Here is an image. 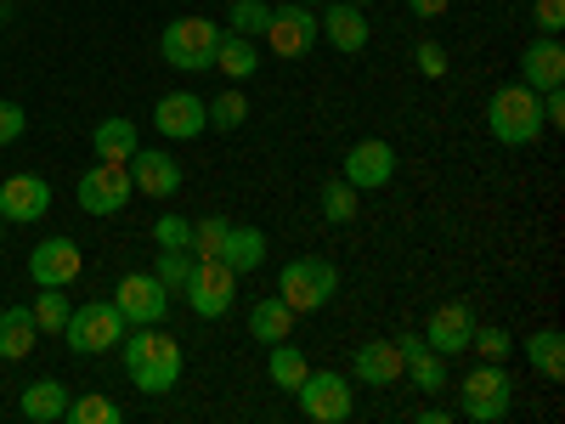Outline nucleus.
<instances>
[{
	"label": "nucleus",
	"mask_w": 565,
	"mask_h": 424,
	"mask_svg": "<svg viewBox=\"0 0 565 424\" xmlns=\"http://www.w3.org/2000/svg\"><path fill=\"white\" fill-rule=\"evenodd\" d=\"M356 193H373V187H391V176H396V148L391 141H380V136H367V141H356V148L345 153V170H340Z\"/></svg>",
	"instance_id": "13"
},
{
	"label": "nucleus",
	"mask_w": 565,
	"mask_h": 424,
	"mask_svg": "<svg viewBox=\"0 0 565 424\" xmlns=\"http://www.w3.org/2000/svg\"><path fill=\"white\" fill-rule=\"evenodd\" d=\"M317 204H322V215L334 221V226H345V221L356 215V187H351L345 176H334V181H322V193H317Z\"/></svg>",
	"instance_id": "30"
},
{
	"label": "nucleus",
	"mask_w": 565,
	"mask_h": 424,
	"mask_svg": "<svg viewBox=\"0 0 565 424\" xmlns=\"http://www.w3.org/2000/svg\"><path fill=\"white\" fill-rule=\"evenodd\" d=\"M469 335H476V311H469L463 300H447L430 311V322H424V346L441 351V357H458L469 351Z\"/></svg>",
	"instance_id": "17"
},
{
	"label": "nucleus",
	"mask_w": 565,
	"mask_h": 424,
	"mask_svg": "<svg viewBox=\"0 0 565 424\" xmlns=\"http://www.w3.org/2000/svg\"><path fill=\"white\" fill-rule=\"evenodd\" d=\"M210 108V125L215 130H238L244 119H249V103H244V91H221L215 103H204Z\"/></svg>",
	"instance_id": "35"
},
{
	"label": "nucleus",
	"mask_w": 565,
	"mask_h": 424,
	"mask_svg": "<svg viewBox=\"0 0 565 424\" xmlns=\"http://www.w3.org/2000/svg\"><path fill=\"white\" fill-rule=\"evenodd\" d=\"M34 340H40V322H34L29 306H7V311H0V357L23 362L34 351Z\"/></svg>",
	"instance_id": "22"
},
{
	"label": "nucleus",
	"mask_w": 565,
	"mask_h": 424,
	"mask_svg": "<svg viewBox=\"0 0 565 424\" xmlns=\"http://www.w3.org/2000/svg\"><path fill=\"white\" fill-rule=\"evenodd\" d=\"M215 40H221V29L210 18H175L159 34V57L181 74H204V68H215Z\"/></svg>",
	"instance_id": "5"
},
{
	"label": "nucleus",
	"mask_w": 565,
	"mask_h": 424,
	"mask_svg": "<svg viewBox=\"0 0 565 424\" xmlns=\"http://www.w3.org/2000/svg\"><path fill=\"white\" fill-rule=\"evenodd\" d=\"M193 266H199V255H193V250H159V261H153V277L164 283V289H181V283L193 277Z\"/></svg>",
	"instance_id": "33"
},
{
	"label": "nucleus",
	"mask_w": 565,
	"mask_h": 424,
	"mask_svg": "<svg viewBox=\"0 0 565 424\" xmlns=\"http://www.w3.org/2000/svg\"><path fill=\"white\" fill-rule=\"evenodd\" d=\"M311 373V362H306V351L300 346H289V340H277L271 346V362H266V380L277 385V391H295L300 380Z\"/></svg>",
	"instance_id": "28"
},
{
	"label": "nucleus",
	"mask_w": 565,
	"mask_h": 424,
	"mask_svg": "<svg viewBox=\"0 0 565 424\" xmlns=\"http://www.w3.org/2000/svg\"><path fill=\"white\" fill-rule=\"evenodd\" d=\"M413 63H418V74H424V80H441V74H447V52H441L436 40H424L418 52H413Z\"/></svg>",
	"instance_id": "39"
},
{
	"label": "nucleus",
	"mask_w": 565,
	"mask_h": 424,
	"mask_svg": "<svg viewBox=\"0 0 565 424\" xmlns=\"http://www.w3.org/2000/svg\"><path fill=\"white\" fill-rule=\"evenodd\" d=\"M79 244L74 239H45V244H34V255H29V277L40 283V289H68V283L79 277Z\"/></svg>",
	"instance_id": "15"
},
{
	"label": "nucleus",
	"mask_w": 565,
	"mask_h": 424,
	"mask_svg": "<svg viewBox=\"0 0 565 424\" xmlns=\"http://www.w3.org/2000/svg\"><path fill=\"white\" fill-rule=\"evenodd\" d=\"M63 340H68L74 357H103V351H114L125 340V317H119L114 300H85L79 311H68Z\"/></svg>",
	"instance_id": "4"
},
{
	"label": "nucleus",
	"mask_w": 565,
	"mask_h": 424,
	"mask_svg": "<svg viewBox=\"0 0 565 424\" xmlns=\"http://www.w3.org/2000/svg\"><path fill=\"white\" fill-rule=\"evenodd\" d=\"M300 7H317V0H300Z\"/></svg>",
	"instance_id": "45"
},
{
	"label": "nucleus",
	"mask_w": 565,
	"mask_h": 424,
	"mask_svg": "<svg viewBox=\"0 0 565 424\" xmlns=\"http://www.w3.org/2000/svg\"><path fill=\"white\" fill-rule=\"evenodd\" d=\"M136 193L130 181V165H114V159H97L90 170H79V210L85 215H119Z\"/></svg>",
	"instance_id": "8"
},
{
	"label": "nucleus",
	"mask_w": 565,
	"mask_h": 424,
	"mask_svg": "<svg viewBox=\"0 0 565 424\" xmlns=\"http://www.w3.org/2000/svg\"><path fill=\"white\" fill-rule=\"evenodd\" d=\"M447 7H452V0H407V12H413V18H441Z\"/></svg>",
	"instance_id": "43"
},
{
	"label": "nucleus",
	"mask_w": 565,
	"mask_h": 424,
	"mask_svg": "<svg viewBox=\"0 0 565 424\" xmlns=\"http://www.w3.org/2000/svg\"><path fill=\"white\" fill-rule=\"evenodd\" d=\"M487 125H492V136L503 141V148H532V141L548 130V125H543V91H532V85H503V91H492Z\"/></svg>",
	"instance_id": "2"
},
{
	"label": "nucleus",
	"mask_w": 565,
	"mask_h": 424,
	"mask_svg": "<svg viewBox=\"0 0 565 424\" xmlns=\"http://www.w3.org/2000/svg\"><path fill=\"white\" fill-rule=\"evenodd\" d=\"M226 232H232V221H226V215L193 221V255H199V261H215V255H221V244H226Z\"/></svg>",
	"instance_id": "36"
},
{
	"label": "nucleus",
	"mask_w": 565,
	"mask_h": 424,
	"mask_svg": "<svg viewBox=\"0 0 565 424\" xmlns=\"http://www.w3.org/2000/svg\"><path fill=\"white\" fill-rule=\"evenodd\" d=\"M317 34L334 45V52H345V57H356L362 45H367V18H362V7L356 0H328V12H317Z\"/></svg>",
	"instance_id": "16"
},
{
	"label": "nucleus",
	"mask_w": 565,
	"mask_h": 424,
	"mask_svg": "<svg viewBox=\"0 0 565 424\" xmlns=\"http://www.w3.org/2000/svg\"><path fill=\"white\" fill-rule=\"evenodd\" d=\"M266 23H271V7H266V0H232V7H226V29L232 34H266Z\"/></svg>",
	"instance_id": "31"
},
{
	"label": "nucleus",
	"mask_w": 565,
	"mask_h": 424,
	"mask_svg": "<svg viewBox=\"0 0 565 424\" xmlns=\"http://www.w3.org/2000/svg\"><path fill=\"white\" fill-rule=\"evenodd\" d=\"M543 125H565V97L559 91H543Z\"/></svg>",
	"instance_id": "42"
},
{
	"label": "nucleus",
	"mask_w": 565,
	"mask_h": 424,
	"mask_svg": "<svg viewBox=\"0 0 565 424\" xmlns=\"http://www.w3.org/2000/svg\"><path fill=\"white\" fill-rule=\"evenodd\" d=\"M509 402H514V380L503 373V362H481L458 380V407L476 424H498L509 413Z\"/></svg>",
	"instance_id": "6"
},
{
	"label": "nucleus",
	"mask_w": 565,
	"mask_h": 424,
	"mask_svg": "<svg viewBox=\"0 0 565 424\" xmlns=\"http://www.w3.org/2000/svg\"><path fill=\"white\" fill-rule=\"evenodd\" d=\"M23 130H29V114L18 103H0V148H12Z\"/></svg>",
	"instance_id": "40"
},
{
	"label": "nucleus",
	"mask_w": 565,
	"mask_h": 424,
	"mask_svg": "<svg viewBox=\"0 0 565 424\" xmlns=\"http://www.w3.org/2000/svg\"><path fill=\"white\" fill-rule=\"evenodd\" d=\"M45 210H52V181L45 176H7L0 181V215L12 226H34Z\"/></svg>",
	"instance_id": "14"
},
{
	"label": "nucleus",
	"mask_w": 565,
	"mask_h": 424,
	"mask_svg": "<svg viewBox=\"0 0 565 424\" xmlns=\"http://www.w3.org/2000/svg\"><path fill=\"white\" fill-rule=\"evenodd\" d=\"M23 418H34V424H57L63 418V407H68V391L57 385V380H40V385H29L23 391Z\"/></svg>",
	"instance_id": "27"
},
{
	"label": "nucleus",
	"mask_w": 565,
	"mask_h": 424,
	"mask_svg": "<svg viewBox=\"0 0 565 424\" xmlns=\"http://www.w3.org/2000/svg\"><path fill=\"white\" fill-rule=\"evenodd\" d=\"M114 306H119L125 322L148 328V322H164V311H170V289H164L153 272H125V277L114 283Z\"/></svg>",
	"instance_id": "10"
},
{
	"label": "nucleus",
	"mask_w": 565,
	"mask_h": 424,
	"mask_svg": "<svg viewBox=\"0 0 565 424\" xmlns=\"http://www.w3.org/2000/svg\"><path fill=\"white\" fill-rule=\"evenodd\" d=\"M141 148V136H136V125L125 119V114H114V119H103L97 125V136H90V153L97 159H114V165H130V153Z\"/></svg>",
	"instance_id": "25"
},
{
	"label": "nucleus",
	"mask_w": 565,
	"mask_h": 424,
	"mask_svg": "<svg viewBox=\"0 0 565 424\" xmlns=\"http://www.w3.org/2000/svg\"><path fill=\"white\" fill-rule=\"evenodd\" d=\"M526 357H532V368L543 373V380H565V340H559V328H537Z\"/></svg>",
	"instance_id": "29"
},
{
	"label": "nucleus",
	"mask_w": 565,
	"mask_h": 424,
	"mask_svg": "<svg viewBox=\"0 0 565 424\" xmlns=\"http://www.w3.org/2000/svg\"><path fill=\"white\" fill-rule=\"evenodd\" d=\"M249 335L260 340V346H277V340H289L295 335V311L282 306L277 295H266L255 311H249Z\"/></svg>",
	"instance_id": "26"
},
{
	"label": "nucleus",
	"mask_w": 565,
	"mask_h": 424,
	"mask_svg": "<svg viewBox=\"0 0 565 424\" xmlns=\"http://www.w3.org/2000/svg\"><path fill=\"white\" fill-rule=\"evenodd\" d=\"M295 396H300V413L311 418V424H345L351 418V380L345 373H334V368H311L306 380L295 385Z\"/></svg>",
	"instance_id": "7"
},
{
	"label": "nucleus",
	"mask_w": 565,
	"mask_h": 424,
	"mask_svg": "<svg viewBox=\"0 0 565 424\" xmlns=\"http://www.w3.org/2000/svg\"><path fill=\"white\" fill-rule=\"evenodd\" d=\"M521 85H532V91H559L565 85V45L554 34H537L521 52Z\"/></svg>",
	"instance_id": "19"
},
{
	"label": "nucleus",
	"mask_w": 565,
	"mask_h": 424,
	"mask_svg": "<svg viewBox=\"0 0 565 424\" xmlns=\"http://www.w3.org/2000/svg\"><path fill=\"white\" fill-rule=\"evenodd\" d=\"M469 351H476L481 362H503V357L514 351V335H509V328H481V322H476V335H469Z\"/></svg>",
	"instance_id": "37"
},
{
	"label": "nucleus",
	"mask_w": 565,
	"mask_h": 424,
	"mask_svg": "<svg viewBox=\"0 0 565 424\" xmlns=\"http://www.w3.org/2000/svg\"><path fill=\"white\" fill-rule=\"evenodd\" d=\"M356 7H367V0H356Z\"/></svg>",
	"instance_id": "46"
},
{
	"label": "nucleus",
	"mask_w": 565,
	"mask_h": 424,
	"mask_svg": "<svg viewBox=\"0 0 565 424\" xmlns=\"http://www.w3.org/2000/svg\"><path fill=\"white\" fill-rule=\"evenodd\" d=\"M351 373H356L362 385H373V391H391V385L402 380V351H396V340H367V346L356 351Z\"/></svg>",
	"instance_id": "21"
},
{
	"label": "nucleus",
	"mask_w": 565,
	"mask_h": 424,
	"mask_svg": "<svg viewBox=\"0 0 565 424\" xmlns=\"http://www.w3.org/2000/svg\"><path fill=\"white\" fill-rule=\"evenodd\" d=\"M334 295H340V266L322 261V255H300V261H289V266L277 272V300L289 306L295 317L322 311Z\"/></svg>",
	"instance_id": "3"
},
{
	"label": "nucleus",
	"mask_w": 565,
	"mask_h": 424,
	"mask_svg": "<svg viewBox=\"0 0 565 424\" xmlns=\"http://www.w3.org/2000/svg\"><path fill=\"white\" fill-rule=\"evenodd\" d=\"M125 368H130V380H136L141 396H164V391L181 385L186 357H181L175 335H159V322H148L141 335L125 340Z\"/></svg>",
	"instance_id": "1"
},
{
	"label": "nucleus",
	"mask_w": 565,
	"mask_h": 424,
	"mask_svg": "<svg viewBox=\"0 0 565 424\" xmlns=\"http://www.w3.org/2000/svg\"><path fill=\"white\" fill-rule=\"evenodd\" d=\"M181 295L199 317H226L232 306H238V272H232L226 261H199L193 277L181 283Z\"/></svg>",
	"instance_id": "9"
},
{
	"label": "nucleus",
	"mask_w": 565,
	"mask_h": 424,
	"mask_svg": "<svg viewBox=\"0 0 565 424\" xmlns=\"http://www.w3.org/2000/svg\"><path fill=\"white\" fill-rule=\"evenodd\" d=\"M396 351H402V380H413L424 396H436L447 385V357L424 346V335H396Z\"/></svg>",
	"instance_id": "18"
},
{
	"label": "nucleus",
	"mask_w": 565,
	"mask_h": 424,
	"mask_svg": "<svg viewBox=\"0 0 565 424\" xmlns=\"http://www.w3.org/2000/svg\"><path fill=\"white\" fill-rule=\"evenodd\" d=\"M153 125H159V136H170V141H193V136L210 130V108H204L199 91H170V97L153 103Z\"/></svg>",
	"instance_id": "12"
},
{
	"label": "nucleus",
	"mask_w": 565,
	"mask_h": 424,
	"mask_svg": "<svg viewBox=\"0 0 565 424\" xmlns=\"http://www.w3.org/2000/svg\"><path fill=\"white\" fill-rule=\"evenodd\" d=\"M130 181H136V193H148V199H175V187H181V165L159 148H136L130 153Z\"/></svg>",
	"instance_id": "20"
},
{
	"label": "nucleus",
	"mask_w": 565,
	"mask_h": 424,
	"mask_svg": "<svg viewBox=\"0 0 565 424\" xmlns=\"http://www.w3.org/2000/svg\"><path fill=\"white\" fill-rule=\"evenodd\" d=\"M266 250H271V244H266V232H260V226H232V232H226V244H221V255H215V261H226L232 272H238V277H244V272H255V266L266 261Z\"/></svg>",
	"instance_id": "24"
},
{
	"label": "nucleus",
	"mask_w": 565,
	"mask_h": 424,
	"mask_svg": "<svg viewBox=\"0 0 565 424\" xmlns=\"http://www.w3.org/2000/svg\"><path fill=\"white\" fill-rule=\"evenodd\" d=\"M215 68H221L226 80H249V74L260 68V45H255L249 34L221 29V40H215Z\"/></svg>",
	"instance_id": "23"
},
{
	"label": "nucleus",
	"mask_w": 565,
	"mask_h": 424,
	"mask_svg": "<svg viewBox=\"0 0 565 424\" xmlns=\"http://www.w3.org/2000/svg\"><path fill=\"white\" fill-rule=\"evenodd\" d=\"M153 239H159V250H193V221L175 215V210H164V215L153 221Z\"/></svg>",
	"instance_id": "38"
},
{
	"label": "nucleus",
	"mask_w": 565,
	"mask_h": 424,
	"mask_svg": "<svg viewBox=\"0 0 565 424\" xmlns=\"http://www.w3.org/2000/svg\"><path fill=\"white\" fill-rule=\"evenodd\" d=\"M29 311H34V322H40V335H63V322H68V311H74V306H68V295H63V289H45Z\"/></svg>",
	"instance_id": "34"
},
{
	"label": "nucleus",
	"mask_w": 565,
	"mask_h": 424,
	"mask_svg": "<svg viewBox=\"0 0 565 424\" xmlns=\"http://www.w3.org/2000/svg\"><path fill=\"white\" fill-rule=\"evenodd\" d=\"M63 418H68V424H119V407H114L108 396H68Z\"/></svg>",
	"instance_id": "32"
},
{
	"label": "nucleus",
	"mask_w": 565,
	"mask_h": 424,
	"mask_svg": "<svg viewBox=\"0 0 565 424\" xmlns=\"http://www.w3.org/2000/svg\"><path fill=\"white\" fill-rule=\"evenodd\" d=\"M277 57H306L311 45L322 40L317 34V12L311 7H300V0H282V7H271V23H266V34H260Z\"/></svg>",
	"instance_id": "11"
},
{
	"label": "nucleus",
	"mask_w": 565,
	"mask_h": 424,
	"mask_svg": "<svg viewBox=\"0 0 565 424\" xmlns=\"http://www.w3.org/2000/svg\"><path fill=\"white\" fill-rule=\"evenodd\" d=\"M532 18L543 34H559L565 29V0H532Z\"/></svg>",
	"instance_id": "41"
},
{
	"label": "nucleus",
	"mask_w": 565,
	"mask_h": 424,
	"mask_svg": "<svg viewBox=\"0 0 565 424\" xmlns=\"http://www.w3.org/2000/svg\"><path fill=\"white\" fill-rule=\"evenodd\" d=\"M0 232H7V215H0Z\"/></svg>",
	"instance_id": "44"
}]
</instances>
